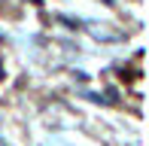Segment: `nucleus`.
<instances>
[{"mask_svg":"<svg viewBox=\"0 0 149 146\" xmlns=\"http://www.w3.org/2000/svg\"><path fill=\"white\" fill-rule=\"evenodd\" d=\"M0 146H6V143H3V140H0Z\"/></svg>","mask_w":149,"mask_h":146,"instance_id":"f257e3e1","label":"nucleus"}]
</instances>
